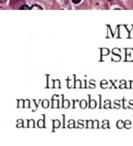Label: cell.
Returning a JSON list of instances; mask_svg holds the SVG:
<instances>
[{"mask_svg": "<svg viewBox=\"0 0 133 146\" xmlns=\"http://www.w3.org/2000/svg\"><path fill=\"white\" fill-rule=\"evenodd\" d=\"M20 9L21 10H23V9L30 10V9H32V7H30V6H28V5H22V6H20Z\"/></svg>", "mask_w": 133, "mask_h": 146, "instance_id": "6da1fadb", "label": "cell"}, {"mask_svg": "<svg viewBox=\"0 0 133 146\" xmlns=\"http://www.w3.org/2000/svg\"><path fill=\"white\" fill-rule=\"evenodd\" d=\"M32 8H37V9L42 10V7H41V6H38V5H33V6H32Z\"/></svg>", "mask_w": 133, "mask_h": 146, "instance_id": "7a4b0ae2", "label": "cell"}, {"mask_svg": "<svg viewBox=\"0 0 133 146\" xmlns=\"http://www.w3.org/2000/svg\"><path fill=\"white\" fill-rule=\"evenodd\" d=\"M73 1V3H75V4H77V3H79V2L81 1V0H71Z\"/></svg>", "mask_w": 133, "mask_h": 146, "instance_id": "3957f363", "label": "cell"}, {"mask_svg": "<svg viewBox=\"0 0 133 146\" xmlns=\"http://www.w3.org/2000/svg\"><path fill=\"white\" fill-rule=\"evenodd\" d=\"M108 1H112V0H108Z\"/></svg>", "mask_w": 133, "mask_h": 146, "instance_id": "277c9868", "label": "cell"}]
</instances>
